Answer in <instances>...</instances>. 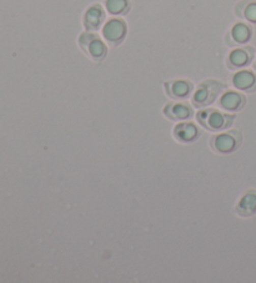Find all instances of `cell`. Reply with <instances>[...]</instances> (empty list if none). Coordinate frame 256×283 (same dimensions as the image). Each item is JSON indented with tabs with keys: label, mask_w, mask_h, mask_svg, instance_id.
<instances>
[{
	"label": "cell",
	"mask_w": 256,
	"mask_h": 283,
	"mask_svg": "<svg viewBox=\"0 0 256 283\" xmlns=\"http://www.w3.org/2000/svg\"><path fill=\"white\" fill-rule=\"evenodd\" d=\"M234 86L243 91L252 92L256 90V75L250 70H240L231 79Z\"/></svg>",
	"instance_id": "obj_9"
},
{
	"label": "cell",
	"mask_w": 256,
	"mask_h": 283,
	"mask_svg": "<svg viewBox=\"0 0 256 283\" xmlns=\"http://www.w3.org/2000/svg\"><path fill=\"white\" fill-rule=\"evenodd\" d=\"M164 114L172 120H185L191 117L192 109L185 103H169L165 105Z\"/></svg>",
	"instance_id": "obj_14"
},
{
	"label": "cell",
	"mask_w": 256,
	"mask_h": 283,
	"mask_svg": "<svg viewBox=\"0 0 256 283\" xmlns=\"http://www.w3.org/2000/svg\"><path fill=\"white\" fill-rule=\"evenodd\" d=\"M78 43L82 53L96 62L103 61L108 55V48H106L105 43L99 38V35L89 32V30L81 33Z\"/></svg>",
	"instance_id": "obj_3"
},
{
	"label": "cell",
	"mask_w": 256,
	"mask_h": 283,
	"mask_svg": "<svg viewBox=\"0 0 256 283\" xmlns=\"http://www.w3.org/2000/svg\"><path fill=\"white\" fill-rule=\"evenodd\" d=\"M196 119L203 128L209 131H221L229 129L235 121L234 115L225 114L213 108H203L196 114Z\"/></svg>",
	"instance_id": "obj_1"
},
{
	"label": "cell",
	"mask_w": 256,
	"mask_h": 283,
	"mask_svg": "<svg viewBox=\"0 0 256 283\" xmlns=\"http://www.w3.org/2000/svg\"><path fill=\"white\" fill-rule=\"evenodd\" d=\"M254 57V49L246 46V48H239L233 50L227 57V65L230 69H241L245 68L251 62Z\"/></svg>",
	"instance_id": "obj_7"
},
{
	"label": "cell",
	"mask_w": 256,
	"mask_h": 283,
	"mask_svg": "<svg viewBox=\"0 0 256 283\" xmlns=\"http://www.w3.org/2000/svg\"><path fill=\"white\" fill-rule=\"evenodd\" d=\"M236 15L240 18L246 19L250 23L256 24V3L255 2H244L236 7Z\"/></svg>",
	"instance_id": "obj_15"
},
{
	"label": "cell",
	"mask_w": 256,
	"mask_h": 283,
	"mask_svg": "<svg viewBox=\"0 0 256 283\" xmlns=\"http://www.w3.org/2000/svg\"><path fill=\"white\" fill-rule=\"evenodd\" d=\"M246 99L244 95L239 94L236 91H226L219 99L220 108L226 111H238L244 108Z\"/></svg>",
	"instance_id": "obj_12"
},
{
	"label": "cell",
	"mask_w": 256,
	"mask_h": 283,
	"mask_svg": "<svg viewBox=\"0 0 256 283\" xmlns=\"http://www.w3.org/2000/svg\"><path fill=\"white\" fill-rule=\"evenodd\" d=\"M128 33V26L124 19L112 18L103 27V37L110 46H118L123 43Z\"/></svg>",
	"instance_id": "obj_5"
},
{
	"label": "cell",
	"mask_w": 256,
	"mask_h": 283,
	"mask_svg": "<svg viewBox=\"0 0 256 283\" xmlns=\"http://www.w3.org/2000/svg\"><path fill=\"white\" fill-rule=\"evenodd\" d=\"M106 9L112 15H126L130 12V2L129 0H106Z\"/></svg>",
	"instance_id": "obj_16"
},
{
	"label": "cell",
	"mask_w": 256,
	"mask_h": 283,
	"mask_svg": "<svg viewBox=\"0 0 256 283\" xmlns=\"http://www.w3.org/2000/svg\"><path fill=\"white\" fill-rule=\"evenodd\" d=\"M254 67H255V70H256V60H255V65H254Z\"/></svg>",
	"instance_id": "obj_17"
},
{
	"label": "cell",
	"mask_w": 256,
	"mask_h": 283,
	"mask_svg": "<svg viewBox=\"0 0 256 283\" xmlns=\"http://www.w3.org/2000/svg\"><path fill=\"white\" fill-rule=\"evenodd\" d=\"M200 135V131L197 130L196 126L191 122H181L174 128V136L178 141L189 144L194 142Z\"/></svg>",
	"instance_id": "obj_11"
},
{
	"label": "cell",
	"mask_w": 256,
	"mask_h": 283,
	"mask_svg": "<svg viewBox=\"0 0 256 283\" xmlns=\"http://www.w3.org/2000/svg\"><path fill=\"white\" fill-rule=\"evenodd\" d=\"M241 141H243V134L241 131L234 129L227 133H222L211 137L210 145L215 152L226 155V153H231L238 150L240 147Z\"/></svg>",
	"instance_id": "obj_4"
},
{
	"label": "cell",
	"mask_w": 256,
	"mask_h": 283,
	"mask_svg": "<svg viewBox=\"0 0 256 283\" xmlns=\"http://www.w3.org/2000/svg\"><path fill=\"white\" fill-rule=\"evenodd\" d=\"M251 27L244 23L235 24L227 34V44L231 46L241 45V44L247 43L251 38Z\"/></svg>",
	"instance_id": "obj_10"
},
{
	"label": "cell",
	"mask_w": 256,
	"mask_h": 283,
	"mask_svg": "<svg viewBox=\"0 0 256 283\" xmlns=\"http://www.w3.org/2000/svg\"><path fill=\"white\" fill-rule=\"evenodd\" d=\"M225 89H226V85L221 81L214 80V79L203 81L191 98L192 105L195 108H206L213 104Z\"/></svg>",
	"instance_id": "obj_2"
},
{
	"label": "cell",
	"mask_w": 256,
	"mask_h": 283,
	"mask_svg": "<svg viewBox=\"0 0 256 283\" xmlns=\"http://www.w3.org/2000/svg\"><path fill=\"white\" fill-rule=\"evenodd\" d=\"M106 14L105 10L103 9L100 4H93L85 12L84 16H82V24L84 27L89 32H95L99 30L103 25V23L105 21Z\"/></svg>",
	"instance_id": "obj_6"
},
{
	"label": "cell",
	"mask_w": 256,
	"mask_h": 283,
	"mask_svg": "<svg viewBox=\"0 0 256 283\" xmlns=\"http://www.w3.org/2000/svg\"><path fill=\"white\" fill-rule=\"evenodd\" d=\"M192 84L188 80H173L165 82V91L173 99H186L191 94Z\"/></svg>",
	"instance_id": "obj_8"
},
{
	"label": "cell",
	"mask_w": 256,
	"mask_h": 283,
	"mask_svg": "<svg viewBox=\"0 0 256 283\" xmlns=\"http://www.w3.org/2000/svg\"><path fill=\"white\" fill-rule=\"evenodd\" d=\"M236 213L243 217H250L256 213V191L250 190L236 205Z\"/></svg>",
	"instance_id": "obj_13"
}]
</instances>
